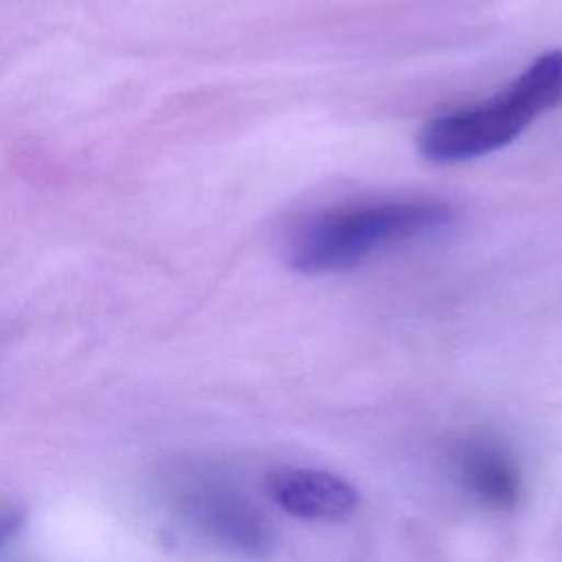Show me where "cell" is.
<instances>
[{
  "label": "cell",
  "mask_w": 562,
  "mask_h": 562,
  "mask_svg": "<svg viewBox=\"0 0 562 562\" xmlns=\"http://www.w3.org/2000/svg\"><path fill=\"white\" fill-rule=\"evenodd\" d=\"M558 105H562V48L533 59L487 101L430 119L417 134V149L437 165L474 160L509 145L533 119Z\"/></svg>",
  "instance_id": "cell-1"
},
{
  "label": "cell",
  "mask_w": 562,
  "mask_h": 562,
  "mask_svg": "<svg viewBox=\"0 0 562 562\" xmlns=\"http://www.w3.org/2000/svg\"><path fill=\"white\" fill-rule=\"evenodd\" d=\"M454 211L435 200L378 202L316 217L299 231L288 263L303 274L356 268L375 252L448 228Z\"/></svg>",
  "instance_id": "cell-2"
},
{
  "label": "cell",
  "mask_w": 562,
  "mask_h": 562,
  "mask_svg": "<svg viewBox=\"0 0 562 562\" xmlns=\"http://www.w3.org/2000/svg\"><path fill=\"white\" fill-rule=\"evenodd\" d=\"M176 514L206 540L248 555L263 558L277 536L268 516L239 490L206 474H184L171 487Z\"/></svg>",
  "instance_id": "cell-3"
},
{
  "label": "cell",
  "mask_w": 562,
  "mask_h": 562,
  "mask_svg": "<svg viewBox=\"0 0 562 562\" xmlns=\"http://www.w3.org/2000/svg\"><path fill=\"white\" fill-rule=\"evenodd\" d=\"M266 492L277 507L301 520H345L358 507V490L342 476L316 468H279Z\"/></svg>",
  "instance_id": "cell-4"
},
{
  "label": "cell",
  "mask_w": 562,
  "mask_h": 562,
  "mask_svg": "<svg viewBox=\"0 0 562 562\" xmlns=\"http://www.w3.org/2000/svg\"><path fill=\"white\" fill-rule=\"evenodd\" d=\"M452 459L459 483L479 505L494 512H512L518 505L522 476L505 446L485 437L465 439Z\"/></svg>",
  "instance_id": "cell-5"
},
{
  "label": "cell",
  "mask_w": 562,
  "mask_h": 562,
  "mask_svg": "<svg viewBox=\"0 0 562 562\" xmlns=\"http://www.w3.org/2000/svg\"><path fill=\"white\" fill-rule=\"evenodd\" d=\"M24 509L15 505H0V547L11 542L24 527Z\"/></svg>",
  "instance_id": "cell-6"
}]
</instances>
